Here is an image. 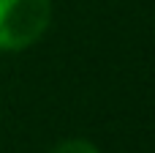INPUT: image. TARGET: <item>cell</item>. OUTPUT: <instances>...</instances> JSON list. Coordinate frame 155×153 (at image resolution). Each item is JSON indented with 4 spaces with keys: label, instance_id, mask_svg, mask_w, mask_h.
I'll list each match as a JSON object with an SVG mask.
<instances>
[{
    "label": "cell",
    "instance_id": "cell-1",
    "mask_svg": "<svg viewBox=\"0 0 155 153\" xmlns=\"http://www.w3.org/2000/svg\"><path fill=\"white\" fill-rule=\"evenodd\" d=\"M52 22V0H0V52L33 47Z\"/></svg>",
    "mask_w": 155,
    "mask_h": 153
},
{
    "label": "cell",
    "instance_id": "cell-2",
    "mask_svg": "<svg viewBox=\"0 0 155 153\" xmlns=\"http://www.w3.org/2000/svg\"><path fill=\"white\" fill-rule=\"evenodd\" d=\"M52 153H101L90 140H65L57 148H52Z\"/></svg>",
    "mask_w": 155,
    "mask_h": 153
}]
</instances>
